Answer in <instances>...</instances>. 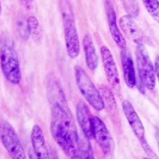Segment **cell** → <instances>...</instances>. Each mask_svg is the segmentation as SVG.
I'll return each mask as SVG.
<instances>
[{
	"label": "cell",
	"instance_id": "obj_8",
	"mask_svg": "<svg viewBox=\"0 0 159 159\" xmlns=\"http://www.w3.org/2000/svg\"><path fill=\"white\" fill-rule=\"evenodd\" d=\"M101 58L104 64V71L107 77L110 87L114 93H119L121 92V83L117 67L115 62L112 53L107 46L103 45L100 49Z\"/></svg>",
	"mask_w": 159,
	"mask_h": 159
},
{
	"label": "cell",
	"instance_id": "obj_3",
	"mask_svg": "<svg viewBox=\"0 0 159 159\" xmlns=\"http://www.w3.org/2000/svg\"><path fill=\"white\" fill-rule=\"evenodd\" d=\"M75 77L80 93L88 104L97 111H103L105 108V104L100 91L98 90L89 75L80 66L75 67Z\"/></svg>",
	"mask_w": 159,
	"mask_h": 159
},
{
	"label": "cell",
	"instance_id": "obj_11",
	"mask_svg": "<svg viewBox=\"0 0 159 159\" xmlns=\"http://www.w3.org/2000/svg\"><path fill=\"white\" fill-rule=\"evenodd\" d=\"M105 6V12H106V16H107L108 26L110 29V33L113 40L119 48L125 49L127 48V42L125 40L123 35L121 34V31L119 30L117 26V21H116V15L115 11L114 6L112 5L110 0H106L104 3Z\"/></svg>",
	"mask_w": 159,
	"mask_h": 159
},
{
	"label": "cell",
	"instance_id": "obj_19",
	"mask_svg": "<svg viewBox=\"0 0 159 159\" xmlns=\"http://www.w3.org/2000/svg\"><path fill=\"white\" fill-rule=\"evenodd\" d=\"M146 11L150 16L159 23V1L158 0H142Z\"/></svg>",
	"mask_w": 159,
	"mask_h": 159
},
{
	"label": "cell",
	"instance_id": "obj_6",
	"mask_svg": "<svg viewBox=\"0 0 159 159\" xmlns=\"http://www.w3.org/2000/svg\"><path fill=\"white\" fill-rule=\"evenodd\" d=\"M121 105H122L123 113H124L125 116L128 121V124L131 127L132 130L138 139V140L140 143L145 154L147 155L149 158H157L155 152H153V150L149 145L148 142L145 139V132L144 125L142 123L141 119L139 118V115L137 114L133 104L128 100H123Z\"/></svg>",
	"mask_w": 159,
	"mask_h": 159
},
{
	"label": "cell",
	"instance_id": "obj_18",
	"mask_svg": "<svg viewBox=\"0 0 159 159\" xmlns=\"http://www.w3.org/2000/svg\"><path fill=\"white\" fill-rule=\"evenodd\" d=\"M27 21L32 38L36 43H39L43 37V31L38 19L34 16H31L27 19Z\"/></svg>",
	"mask_w": 159,
	"mask_h": 159
},
{
	"label": "cell",
	"instance_id": "obj_17",
	"mask_svg": "<svg viewBox=\"0 0 159 159\" xmlns=\"http://www.w3.org/2000/svg\"><path fill=\"white\" fill-rule=\"evenodd\" d=\"M79 152L80 158H94L93 151L91 145L90 139L87 138L82 131L80 134Z\"/></svg>",
	"mask_w": 159,
	"mask_h": 159
},
{
	"label": "cell",
	"instance_id": "obj_2",
	"mask_svg": "<svg viewBox=\"0 0 159 159\" xmlns=\"http://www.w3.org/2000/svg\"><path fill=\"white\" fill-rule=\"evenodd\" d=\"M0 59L1 68L4 77L11 84L18 85L21 80L20 62L14 44L10 39L5 38L2 39Z\"/></svg>",
	"mask_w": 159,
	"mask_h": 159
},
{
	"label": "cell",
	"instance_id": "obj_9",
	"mask_svg": "<svg viewBox=\"0 0 159 159\" xmlns=\"http://www.w3.org/2000/svg\"><path fill=\"white\" fill-rule=\"evenodd\" d=\"M93 125V138L99 145L104 155L110 154L113 149L114 143L112 140L111 133L104 124V122L98 116H93L92 118Z\"/></svg>",
	"mask_w": 159,
	"mask_h": 159
},
{
	"label": "cell",
	"instance_id": "obj_13",
	"mask_svg": "<svg viewBox=\"0 0 159 159\" xmlns=\"http://www.w3.org/2000/svg\"><path fill=\"white\" fill-rule=\"evenodd\" d=\"M121 59L125 83L129 88H134L137 85V78L132 54L128 48L121 49Z\"/></svg>",
	"mask_w": 159,
	"mask_h": 159
},
{
	"label": "cell",
	"instance_id": "obj_16",
	"mask_svg": "<svg viewBox=\"0 0 159 159\" xmlns=\"http://www.w3.org/2000/svg\"><path fill=\"white\" fill-rule=\"evenodd\" d=\"M83 48L86 62L88 69L94 71L98 65V56L96 52L93 40L90 34H86L83 38Z\"/></svg>",
	"mask_w": 159,
	"mask_h": 159
},
{
	"label": "cell",
	"instance_id": "obj_1",
	"mask_svg": "<svg viewBox=\"0 0 159 159\" xmlns=\"http://www.w3.org/2000/svg\"><path fill=\"white\" fill-rule=\"evenodd\" d=\"M48 98L51 104V133L57 144L70 158H80V134L66 100L62 87L57 80L49 84Z\"/></svg>",
	"mask_w": 159,
	"mask_h": 159
},
{
	"label": "cell",
	"instance_id": "obj_24",
	"mask_svg": "<svg viewBox=\"0 0 159 159\" xmlns=\"http://www.w3.org/2000/svg\"><path fill=\"white\" fill-rule=\"evenodd\" d=\"M21 3H23V4H28L29 2H30V0H20Z\"/></svg>",
	"mask_w": 159,
	"mask_h": 159
},
{
	"label": "cell",
	"instance_id": "obj_20",
	"mask_svg": "<svg viewBox=\"0 0 159 159\" xmlns=\"http://www.w3.org/2000/svg\"><path fill=\"white\" fill-rule=\"evenodd\" d=\"M122 3L125 11L128 13V16H130L133 18L138 16L139 5L137 0H122Z\"/></svg>",
	"mask_w": 159,
	"mask_h": 159
},
{
	"label": "cell",
	"instance_id": "obj_12",
	"mask_svg": "<svg viewBox=\"0 0 159 159\" xmlns=\"http://www.w3.org/2000/svg\"><path fill=\"white\" fill-rule=\"evenodd\" d=\"M99 91L104 98L105 107L113 124L117 128H121V122L119 116V110H118L116 101L115 99L113 91L111 88L104 85H101L99 87Z\"/></svg>",
	"mask_w": 159,
	"mask_h": 159
},
{
	"label": "cell",
	"instance_id": "obj_23",
	"mask_svg": "<svg viewBox=\"0 0 159 159\" xmlns=\"http://www.w3.org/2000/svg\"><path fill=\"white\" fill-rule=\"evenodd\" d=\"M156 139H157V142L159 149V127H157V128H156Z\"/></svg>",
	"mask_w": 159,
	"mask_h": 159
},
{
	"label": "cell",
	"instance_id": "obj_4",
	"mask_svg": "<svg viewBox=\"0 0 159 159\" xmlns=\"http://www.w3.org/2000/svg\"><path fill=\"white\" fill-rule=\"evenodd\" d=\"M62 18L68 55L70 58H75L80 54L79 35L72 12V8L69 3H63L62 4Z\"/></svg>",
	"mask_w": 159,
	"mask_h": 159
},
{
	"label": "cell",
	"instance_id": "obj_22",
	"mask_svg": "<svg viewBox=\"0 0 159 159\" xmlns=\"http://www.w3.org/2000/svg\"><path fill=\"white\" fill-rule=\"evenodd\" d=\"M155 72H156V76H157V78L158 80V82H159V56L158 57H157V58L155 60Z\"/></svg>",
	"mask_w": 159,
	"mask_h": 159
},
{
	"label": "cell",
	"instance_id": "obj_7",
	"mask_svg": "<svg viewBox=\"0 0 159 159\" xmlns=\"http://www.w3.org/2000/svg\"><path fill=\"white\" fill-rule=\"evenodd\" d=\"M1 141L11 157L15 159L27 158L26 152L16 132L11 123L2 121L0 128Z\"/></svg>",
	"mask_w": 159,
	"mask_h": 159
},
{
	"label": "cell",
	"instance_id": "obj_14",
	"mask_svg": "<svg viewBox=\"0 0 159 159\" xmlns=\"http://www.w3.org/2000/svg\"><path fill=\"white\" fill-rule=\"evenodd\" d=\"M31 142L36 157L42 159L52 157L49 155L50 152H49L48 147L46 145L43 131L39 125H34L32 129Z\"/></svg>",
	"mask_w": 159,
	"mask_h": 159
},
{
	"label": "cell",
	"instance_id": "obj_5",
	"mask_svg": "<svg viewBox=\"0 0 159 159\" xmlns=\"http://www.w3.org/2000/svg\"><path fill=\"white\" fill-rule=\"evenodd\" d=\"M136 63L140 85L144 89L152 91L156 86L155 66L144 45H136Z\"/></svg>",
	"mask_w": 159,
	"mask_h": 159
},
{
	"label": "cell",
	"instance_id": "obj_10",
	"mask_svg": "<svg viewBox=\"0 0 159 159\" xmlns=\"http://www.w3.org/2000/svg\"><path fill=\"white\" fill-rule=\"evenodd\" d=\"M120 26L126 37L136 45H146L151 43L150 39L144 34L130 16H123L120 18Z\"/></svg>",
	"mask_w": 159,
	"mask_h": 159
},
{
	"label": "cell",
	"instance_id": "obj_21",
	"mask_svg": "<svg viewBox=\"0 0 159 159\" xmlns=\"http://www.w3.org/2000/svg\"><path fill=\"white\" fill-rule=\"evenodd\" d=\"M18 33L21 36L22 39H28V37L30 36V31L28 28V21L25 22L24 21H19L17 23Z\"/></svg>",
	"mask_w": 159,
	"mask_h": 159
},
{
	"label": "cell",
	"instance_id": "obj_15",
	"mask_svg": "<svg viewBox=\"0 0 159 159\" xmlns=\"http://www.w3.org/2000/svg\"><path fill=\"white\" fill-rule=\"evenodd\" d=\"M76 117L79 123L81 131L87 138H93V125L92 118L89 108L87 107L86 103L82 100H80L76 105Z\"/></svg>",
	"mask_w": 159,
	"mask_h": 159
}]
</instances>
